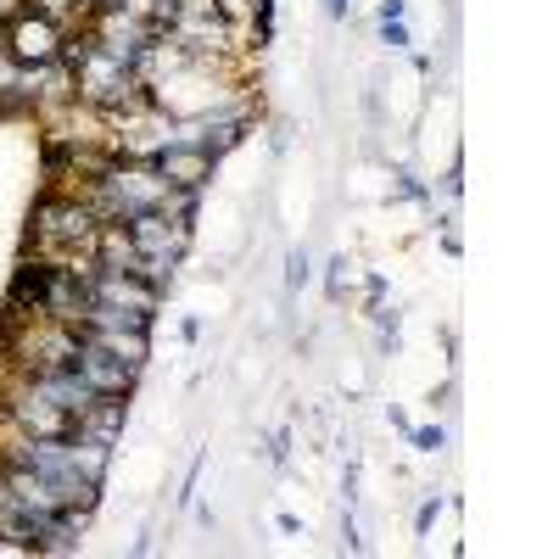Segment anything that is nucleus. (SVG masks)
Returning <instances> with one entry per match:
<instances>
[{"instance_id":"f257e3e1","label":"nucleus","mask_w":559,"mask_h":559,"mask_svg":"<svg viewBox=\"0 0 559 559\" xmlns=\"http://www.w3.org/2000/svg\"><path fill=\"white\" fill-rule=\"evenodd\" d=\"M68 57L79 62V90L96 107H134V73H129V62L102 51L96 39H90V45H68Z\"/></svg>"},{"instance_id":"f03ea898","label":"nucleus","mask_w":559,"mask_h":559,"mask_svg":"<svg viewBox=\"0 0 559 559\" xmlns=\"http://www.w3.org/2000/svg\"><path fill=\"white\" fill-rule=\"evenodd\" d=\"M34 229H39L45 247H73V252H90V247H96V236H102L96 213L79 207V202H45Z\"/></svg>"},{"instance_id":"7ed1b4c3","label":"nucleus","mask_w":559,"mask_h":559,"mask_svg":"<svg viewBox=\"0 0 559 559\" xmlns=\"http://www.w3.org/2000/svg\"><path fill=\"white\" fill-rule=\"evenodd\" d=\"M73 369L96 386L102 397H123L129 386H134V369L140 364H129V358H118V353H107V347H96V342H79L73 347Z\"/></svg>"},{"instance_id":"20e7f679","label":"nucleus","mask_w":559,"mask_h":559,"mask_svg":"<svg viewBox=\"0 0 559 559\" xmlns=\"http://www.w3.org/2000/svg\"><path fill=\"white\" fill-rule=\"evenodd\" d=\"M12 419L28 431V437H73V414L68 408H57L51 397H39L34 386L12 403Z\"/></svg>"},{"instance_id":"39448f33","label":"nucleus","mask_w":559,"mask_h":559,"mask_svg":"<svg viewBox=\"0 0 559 559\" xmlns=\"http://www.w3.org/2000/svg\"><path fill=\"white\" fill-rule=\"evenodd\" d=\"M12 51H17L23 62H51V51H57V28L45 23V17H23V23L12 28Z\"/></svg>"},{"instance_id":"423d86ee","label":"nucleus","mask_w":559,"mask_h":559,"mask_svg":"<svg viewBox=\"0 0 559 559\" xmlns=\"http://www.w3.org/2000/svg\"><path fill=\"white\" fill-rule=\"evenodd\" d=\"M331 12H336V17H342V12H347V0H331Z\"/></svg>"}]
</instances>
